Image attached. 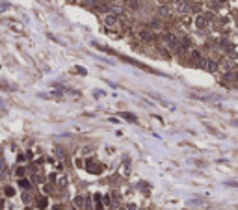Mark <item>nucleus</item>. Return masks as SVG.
<instances>
[{"mask_svg":"<svg viewBox=\"0 0 238 210\" xmlns=\"http://www.w3.org/2000/svg\"><path fill=\"white\" fill-rule=\"evenodd\" d=\"M151 36H153V34H151L149 30H143V32H139V37H142L143 41H149V39H151Z\"/></svg>","mask_w":238,"mask_h":210,"instance_id":"1","label":"nucleus"},{"mask_svg":"<svg viewBox=\"0 0 238 210\" xmlns=\"http://www.w3.org/2000/svg\"><path fill=\"white\" fill-rule=\"evenodd\" d=\"M88 169H89L91 173H101V171H102V165H88Z\"/></svg>","mask_w":238,"mask_h":210,"instance_id":"2","label":"nucleus"},{"mask_svg":"<svg viewBox=\"0 0 238 210\" xmlns=\"http://www.w3.org/2000/svg\"><path fill=\"white\" fill-rule=\"evenodd\" d=\"M106 23H108V24H115V23H117V15H110V17L106 19Z\"/></svg>","mask_w":238,"mask_h":210,"instance_id":"3","label":"nucleus"},{"mask_svg":"<svg viewBox=\"0 0 238 210\" xmlns=\"http://www.w3.org/2000/svg\"><path fill=\"white\" fill-rule=\"evenodd\" d=\"M19 186L26 190V188H30V182H28V180H24V179H20V180H19Z\"/></svg>","mask_w":238,"mask_h":210,"instance_id":"4","label":"nucleus"},{"mask_svg":"<svg viewBox=\"0 0 238 210\" xmlns=\"http://www.w3.org/2000/svg\"><path fill=\"white\" fill-rule=\"evenodd\" d=\"M205 24H207V23H205V17H197V26L205 28Z\"/></svg>","mask_w":238,"mask_h":210,"instance_id":"5","label":"nucleus"},{"mask_svg":"<svg viewBox=\"0 0 238 210\" xmlns=\"http://www.w3.org/2000/svg\"><path fill=\"white\" fill-rule=\"evenodd\" d=\"M123 117H125V119H128V121H132V123H136V117H134L132 114H123Z\"/></svg>","mask_w":238,"mask_h":210,"instance_id":"6","label":"nucleus"},{"mask_svg":"<svg viewBox=\"0 0 238 210\" xmlns=\"http://www.w3.org/2000/svg\"><path fill=\"white\" fill-rule=\"evenodd\" d=\"M37 205H39V208H45V206H47V199H45V197H41Z\"/></svg>","mask_w":238,"mask_h":210,"instance_id":"7","label":"nucleus"},{"mask_svg":"<svg viewBox=\"0 0 238 210\" xmlns=\"http://www.w3.org/2000/svg\"><path fill=\"white\" fill-rule=\"evenodd\" d=\"M74 205H77V206H82V205H84V197H77V199H74Z\"/></svg>","mask_w":238,"mask_h":210,"instance_id":"8","label":"nucleus"},{"mask_svg":"<svg viewBox=\"0 0 238 210\" xmlns=\"http://www.w3.org/2000/svg\"><path fill=\"white\" fill-rule=\"evenodd\" d=\"M207 69H208V71H216V63H214V61H208V63H207Z\"/></svg>","mask_w":238,"mask_h":210,"instance_id":"9","label":"nucleus"},{"mask_svg":"<svg viewBox=\"0 0 238 210\" xmlns=\"http://www.w3.org/2000/svg\"><path fill=\"white\" fill-rule=\"evenodd\" d=\"M6 195H13V188H6Z\"/></svg>","mask_w":238,"mask_h":210,"instance_id":"10","label":"nucleus"}]
</instances>
